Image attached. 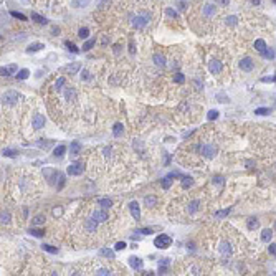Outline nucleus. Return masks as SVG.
Instances as JSON below:
<instances>
[{"label": "nucleus", "instance_id": "1", "mask_svg": "<svg viewBox=\"0 0 276 276\" xmlns=\"http://www.w3.org/2000/svg\"><path fill=\"white\" fill-rule=\"evenodd\" d=\"M17 179L14 180L17 190H18V197L20 199H27V197H32L37 194L38 190V180L35 179L33 174L27 172V170H20L17 172Z\"/></svg>", "mask_w": 276, "mask_h": 276}, {"label": "nucleus", "instance_id": "2", "mask_svg": "<svg viewBox=\"0 0 276 276\" xmlns=\"http://www.w3.org/2000/svg\"><path fill=\"white\" fill-rule=\"evenodd\" d=\"M152 22V8L141 7L129 14V25L134 30H144Z\"/></svg>", "mask_w": 276, "mask_h": 276}, {"label": "nucleus", "instance_id": "3", "mask_svg": "<svg viewBox=\"0 0 276 276\" xmlns=\"http://www.w3.org/2000/svg\"><path fill=\"white\" fill-rule=\"evenodd\" d=\"M202 208V199L200 197H187L180 199V203L177 205V210H182L183 217H192Z\"/></svg>", "mask_w": 276, "mask_h": 276}, {"label": "nucleus", "instance_id": "4", "mask_svg": "<svg viewBox=\"0 0 276 276\" xmlns=\"http://www.w3.org/2000/svg\"><path fill=\"white\" fill-rule=\"evenodd\" d=\"M199 109H200L199 104H195L192 99H185V101H182L177 106V114L179 116H185V121H194V119H197V117L192 116V114H197Z\"/></svg>", "mask_w": 276, "mask_h": 276}, {"label": "nucleus", "instance_id": "5", "mask_svg": "<svg viewBox=\"0 0 276 276\" xmlns=\"http://www.w3.org/2000/svg\"><path fill=\"white\" fill-rule=\"evenodd\" d=\"M18 99H23V96L17 91H5L2 94V106H15Z\"/></svg>", "mask_w": 276, "mask_h": 276}, {"label": "nucleus", "instance_id": "6", "mask_svg": "<svg viewBox=\"0 0 276 276\" xmlns=\"http://www.w3.org/2000/svg\"><path fill=\"white\" fill-rule=\"evenodd\" d=\"M154 245H156L157 248H169L170 245H172V238H170L169 235L162 233V235H159V236L154 240Z\"/></svg>", "mask_w": 276, "mask_h": 276}, {"label": "nucleus", "instance_id": "7", "mask_svg": "<svg viewBox=\"0 0 276 276\" xmlns=\"http://www.w3.org/2000/svg\"><path fill=\"white\" fill-rule=\"evenodd\" d=\"M89 215L93 217L94 220H98L99 223H104V222L109 220V213H108L106 208H101V210H91Z\"/></svg>", "mask_w": 276, "mask_h": 276}, {"label": "nucleus", "instance_id": "8", "mask_svg": "<svg viewBox=\"0 0 276 276\" xmlns=\"http://www.w3.org/2000/svg\"><path fill=\"white\" fill-rule=\"evenodd\" d=\"M218 253L223 256V258H228L231 256V253H233V248H231V243L227 242V240H223V242H220V245H218Z\"/></svg>", "mask_w": 276, "mask_h": 276}, {"label": "nucleus", "instance_id": "9", "mask_svg": "<svg viewBox=\"0 0 276 276\" xmlns=\"http://www.w3.org/2000/svg\"><path fill=\"white\" fill-rule=\"evenodd\" d=\"M208 69H210V73H212V74H220V73L223 71L222 61L217 60V58H212V60L208 61Z\"/></svg>", "mask_w": 276, "mask_h": 276}, {"label": "nucleus", "instance_id": "10", "mask_svg": "<svg viewBox=\"0 0 276 276\" xmlns=\"http://www.w3.org/2000/svg\"><path fill=\"white\" fill-rule=\"evenodd\" d=\"M83 172H85V162H74V164H71L68 167V174L69 175H81Z\"/></svg>", "mask_w": 276, "mask_h": 276}, {"label": "nucleus", "instance_id": "11", "mask_svg": "<svg viewBox=\"0 0 276 276\" xmlns=\"http://www.w3.org/2000/svg\"><path fill=\"white\" fill-rule=\"evenodd\" d=\"M43 126H45V116L40 114V112L33 114V117H32V128L35 131H38V129H41Z\"/></svg>", "mask_w": 276, "mask_h": 276}, {"label": "nucleus", "instance_id": "12", "mask_svg": "<svg viewBox=\"0 0 276 276\" xmlns=\"http://www.w3.org/2000/svg\"><path fill=\"white\" fill-rule=\"evenodd\" d=\"M255 68V61H253L251 58H242L240 60V69L242 71H251V69Z\"/></svg>", "mask_w": 276, "mask_h": 276}, {"label": "nucleus", "instance_id": "13", "mask_svg": "<svg viewBox=\"0 0 276 276\" xmlns=\"http://www.w3.org/2000/svg\"><path fill=\"white\" fill-rule=\"evenodd\" d=\"M81 151H83V146H81V144L78 142V141H73L71 146H69V157H73V159H74V157H78V156L81 154Z\"/></svg>", "mask_w": 276, "mask_h": 276}, {"label": "nucleus", "instance_id": "14", "mask_svg": "<svg viewBox=\"0 0 276 276\" xmlns=\"http://www.w3.org/2000/svg\"><path fill=\"white\" fill-rule=\"evenodd\" d=\"M129 208H131V215L136 222L141 220V210H139V203L137 202H131L129 203Z\"/></svg>", "mask_w": 276, "mask_h": 276}, {"label": "nucleus", "instance_id": "15", "mask_svg": "<svg viewBox=\"0 0 276 276\" xmlns=\"http://www.w3.org/2000/svg\"><path fill=\"white\" fill-rule=\"evenodd\" d=\"M152 60H154V63L157 65V66H160V68H164L165 65H167V60H165V56L162 53H154Z\"/></svg>", "mask_w": 276, "mask_h": 276}, {"label": "nucleus", "instance_id": "16", "mask_svg": "<svg viewBox=\"0 0 276 276\" xmlns=\"http://www.w3.org/2000/svg\"><path fill=\"white\" fill-rule=\"evenodd\" d=\"M255 50L258 51V53L265 55V51L268 50V46H266V41H265V40H261V38L255 40Z\"/></svg>", "mask_w": 276, "mask_h": 276}, {"label": "nucleus", "instance_id": "17", "mask_svg": "<svg viewBox=\"0 0 276 276\" xmlns=\"http://www.w3.org/2000/svg\"><path fill=\"white\" fill-rule=\"evenodd\" d=\"M0 73H2V76H10V74L17 73V65H8V66H3L0 69Z\"/></svg>", "mask_w": 276, "mask_h": 276}, {"label": "nucleus", "instance_id": "18", "mask_svg": "<svg viewBox=\"0 0 276 276\" xmlns=\"http://www.w3.org/2000/svg\"><path fill=\"white\" fill-rule=\"evenodd\" d=\"M122 134H124V126H122L121 122H116L114 128H112V136H114L116 139H119Z\"/></svg>", "mask_w": 276, "mask_h": 276}, {"label": "nucleus", "instance_id": "19", "mask_svg": "<svg viewBox=\"0 0 276 276\" xmlns=\"http://www.w3.org/2000/svg\"><path fill=\"white\" fill-rule=\"evenodd\" d=\"M129 265L132 266L134 270H141L144 263H142L141 258H137V256H131V258H129Z\"/></svg>", "mask_w": 276, "mask_h": 276}, {"label": "nucleus", "instance_id": "20", "mask_svg": "<svg viewBox=\"0 0 276 276\" xmlns=\"http://www.w3.org/2000/svg\"><path fill=\"white\" fill-rule=\"evenodd\" d=\"M144 205L147 207V210H149V208H154L156 205H157V197H154V195L146 197V199H144Z\"/></svg>", "mask_w": 276, "mask_h": 276}, {"label": "nucleus", "instance_id": "21", "mask_svg": "<svg viewBox=\"0 0 276 276\" xmlns=\"http://www.w3.org/2000/svg\"><path fill=\"white\" fill-rule=\"evenodd\" d=\"M271 238H273V230H270V228H265V230L261 231V242L268 243Z\"/></svg>", "mask_w": 276, "mask_h": 276}, {"label": "nucleus", "instance_id": "22", "mask_svg": "<svg viewBox=\"0 0 276 276\" xmlns=\"http://www.w3.org/2000/svg\"><path fill=\"white\" fill-rule=\"evenodd\" d=\"M98 205H99L101 208H106V210H108V208L112 207V200H111V199H98Z\"/></svg>", "mask_w": 276, "mask_h": 276}, {"label": "nucleus", "instance_id": "23", "mask_svg": "<svg viewBox=\"0 0 276 276\" xmlns=\"http://www.w3.org/2000/svg\"><path fill=\"white\" fill-rule=\"evenodd\" d=\"M65 83H66V80H65L63 76L61 78H58V80L55 81V85H53V89L56 91V93H60L61 89H63V86H65Z\"/></svg>", "mask_w": 276, "mask_h": 276}, {"label": "nucleus", "instance_id": "24", "mask_svg": "<svg viewBox=\"0 0 276 276\" xmlns=\"http://www.w3.org/2000/svg\"><path fill=\"white\" fill-rule=\"evenodd\" d=\"M80 68H81V63H80V61H74L73 65H69V66H68V73L69 74H76L78 71H80Z\"/></svg>", "mask_w": 276, "mask_h": 276}, {"label": "nucleus", "instance_id": "25", "mask_svg": "<svg viewBox=\"0 0 276 276\" xmlns=\"http://www.w3.org/2000/svg\"><path fill=\"white\" fill-rule=\"evenodd\" d=\"M165 15H167L170 20H174V22H175V20H179V14L174 10V8H170V7L165 8Z\"/></svg>", "mask_w": 276, "mask_h": 276}, {"label": "nucleus", "instance_id": "26", "mask_svg": "<svg viewBox=\"0 0 276 276\" xmlns=\"http://www.w3.org/2000/svg\"><path fill=\"white\" fill-rule=\"evenodd\" d=\"M32 20L37 22V23H40V25H46V23H48V20L45 18V17L38 15V14H32Z\"/></svg>", "mask_w": 276, "mask_h": 276}, {"label": "nucleus", "instance_id": "27", "mask_svg": "<svg viewBox=\"0 0 276 276\" xmlns=\"http://www.w3.org/2000/svg\"><path fill=\"white\" fill-rule=\"evenodd\" d=\"M225 25H228V27H233V25H236L238 23V17H235V15H230V17H227L225 20Z\"/></svg>", "mask_w": 276, "mask_h": 276}, {"label": "nucleus", "instance_id": "28", "mask_svg": "<svg viewBox=\"0 0 276 276\" xmlns=\"http://www.w3.org/2000/svg\"><path fill=\"white\" fill-rule=\"evenodd\" d=\"M43 48V43H32L28 48H27V51L28 53H35V51H40Z\"/></svg>", "mask_w": 276, "mask_h": 276}, {"label": "nucleus", "instance_id": "29", "mask_svg": "<svg viewBox=\"0 0 276 276\" xmlns=\"http://www.w3.org/2000/svg\"><path fill=\"white\" fill-rule=\"evenodd\" d=\"M194 185V179L192 177H183L182 179V189H190Z\"/></svg>", "mask_w": 276, "mask_h": 276}, {"label": "nucleus", "instance_id": "30", "mask_svg": "<svg viewBox=\"0 0 276 276\" xmlns=\"http://www.w3.org/2000/svg\"><path fill=\"white\" fill-rule=\"evenodd\" d=\"M99 253H101L103 256L109 258V260H116V258H114V251H111L109 248H101V251H99Z\"/></svg>", "mask_w": 276, "mask_h": 276}, {"label": "nucleus", "instance_id": "31", "mask_svg": "<svg viewBox=\"0 0 276 276\" xmlns=\"http://www.w3.org/2000/svg\"><path fill=\"white\" fill-rule=\"evenodd\" d=\"M88 3H89V0H73L71 5H73L74 8H81V7H86Z\"/></svg>", "mask_w": 276, "mask_h": 276}, {"label": "nucleus", "instance_id": "32", "mask_svg": "<svg viewBox=\"0 0 276 276\" xmlns=\"http://www.w3.org/2000/svg\"><path fill=\"white\" fill-rule=\"evenodd\" d=\"M78 37H80L81 40H85V38H88V37H89V28H88V27H83V28H80V32H78Z\"/></svg>", "mask_w": 276, "mask_h": 276}, {"label": "nucleus", "instance_id": "33", "mask_svg": "<svg viewBox=\"0 0 276 276\" xmlns=\"http://www.w3.org/2000/svg\"><path fill=\"white\" fill-rule=\"evenodd\" d=\"M258 227H260V222L256 218H250L248 220V230H256Z\"/></svg>", "mask_w": 276, "mask_h": 276}, {"label": "nucleus", "instance_id": "34", "mask_svg": "<svg viewBox=\"0 0 276 276\" xmlns=\"http://www.w3.org/2000/svg\"><path fill=\"white\" fill-rule=\"evenodd\" d=\"M96 45V38H91V40H88L85 45H83V51H88V50H91Z\"/></svg>", "mask_w": 276, "mask_h": 276}, {"label": "nucleus", "instance_id": "35", "mask_svg": "<svg viewBox=\"0 0 276 276\" xmlns=\"http://www.w3.org/2000/svg\"><path fill=\"white\" fill-rule=\"evenodd\" d=\"M270 112H271L270 108H258V109H255V114H258V116H266V114H270Z\"/></svg>", "mask_w": 276, "mask_h": 276}, {"label": "nucleus", "instance_id": "36", "mask_svg": "<svg viewBox=\"0 0 276 276\" xmlns=\"http://www.w3.org/2000/svg\"><path fill=\"white\" fill-rule=\"evenodd\" d=\"M172 177H174V175L170 174V175H167L165 179H162V187H164V189H169V187L172 185V180H170Z\"/></svg>", "mask_w": 276, "mask_h": 276}, {"label": "nucleus", "instance_id": "37", "mask_svg": "<svg viewBox=\"0 0 276 276\" xmlns=\"http://www.w3.org/2000/svg\"><path fill=\"white\" fill-rule=\"evenodd\" d=\"M65 152H66V147H65V146H58V147L53 151V154H55V157H61Z\"/></svg>", "mask_w": 276, "mask_h": 276}, {"label": "nucleus", "instance_id": "38", "mask_svg": "<svg viewBox=\"0 0 276 276\" xmlns=\"http://www.w3.org/2000/svg\"><path fill=\"white\" fill-rule=\"evenodd\" d=\"M10 213L7 212V210H3L2 212V225H7V223H10Z\"/></svg>", "mask_w": 276, "mask_h": 276}, {"label": "nucleus", "instance_id": "39", "mask_svg": "<svg viewBox=\"0 0 276 276\" xmlns=\"http://www.w3.org/2000/svg\"><path fill=\"white\" fill-rule=\"evenodd\" d=\"M183 81H185V76H183L182 73H177V74H174V83H177V85H182Z\"/></svg>", "mask_w": 276, "mask_h": 276}, {"label": "nucleus", "instance_id": "40", "mask_svg": "<svg viewBox=\"0 0 276 276\" xmlns=\"http://www.w3.org/2000/svg\"><path fill=\"white\" fill-rule=\"evenodd\" d=\"M28 69H20L18 71V74H17V80H27L28 78Z\"/></svg>", "mask_w": 276, "mask_h": 276}, {"label": "nucleus", "instance_id": "41", "mask_svg": "<svg viewBox=\"0 0 276 276\" xmlns=\"http://www.w3.org/2000/svg\"><path fill=\"white\" fill-rule=\"evenodd\" d=\"M65 45H66V48L71 51V53H78V51H80V50H78V46L74 45V43H71V41H66Z\"/></svg>", "mask_w": 276, "mask_h": 276}, {"label": "nucleus", "instance_id": "42", "mask_svg": "<svg viewBox=\"0 0 276 276\" xmlns=\"http://www.w3.org/2000/svg\"><path fill=\"white\" fill-rule=\"evenodd\" d=\"M230 212H231V208H225V210H220V212H217V213H215V217H217V218H223V217H227V215H228Z\"/></svg>", "mask_w": 276, "mask_h": 276}, {"label": "nucleus", "instance_id": "43", "mask_svg": "<svg viewBox=\"0 0 276 276\" xmlns=\"http://www.w3.org/2000/svg\"><path fill=\"white\" fill-rule=\"evenodd\" d=\"M51 213H53V217H55V218H58V217L63 215V208H61V207H55Z\"/></svg>", "mask_w": 276, "mask_h": 276}, {"label": "nucleus", "instance_id": "44", "mask_svg": "<svg viewBox=\"0 0 276 276\" xmlns=\"http://www.w3.org/2000/svg\"><path fill=\"white\" fill-rule=\"evenodd\" d=\"M33 223L35 225H41V223H45V215H38L33 218Z\"/></svg>", "mask_w": 276, "mask_h": 276}, {"label": "nucleus", "instance_id": "45", "mask_svg": "<svg viewBox=\"0 0 276 276\" xmlns=\"http://www.w3.org/2000/svg\"><path fill=\"white\" fill-rule=\"evenodd\" d=\"M43 250L48 253H58V248H53L51 245H43Z\"/></svg>", "mask_w": 276, "mask_h": 276}, {"label": "nucleus", "instance_id": "46", "mask_svg": "<svg viewBox=\"0 0 276 276\" xmlns=\"http://www.w3.org/2000/svg\"><path fill=\"white\" fill-rule=\"evenodd\" d=\"M2 154H3V156H7V157H14V156L17 154V152H15V151H12V149H3V151H2Z\"/></svg>", "mask_w": 276, "mask_h": 276}, {"label": "nucleus", "instance_id": "47", "mask_svg": "<svg viewBox=\"0 0 276 276\" xmlns=\"http://www.w3.org/2000/svg\"><path fill=\"white\" fill-rule=\"evenodd\" d=\"M263 56H265V58H270V60H273V58H274V51L271 50V48H268V50L265 51V55H263Z\"/></svg>", "mask_w": 276, "mask_h": 276}, {"label": "nucleus", "instance_id": "48", "mask_svg": "<svg viewBox=\"0 0 276 276\" xmlns=\"http://www.w3.org/2000/svg\"><path fill=\"white\" fill-rule=\"evenodd\" d=\"M207 117H208L210 121H212V119H217V117H218V112H217V111H210L208 114H207Z\"/></svg>", "mask_w": 276, "mask_h": 276}, {"label": "nucleus", "instance_id": "49", "mask_svg": "<svg viewBox=\"0 0 276 276\" xmlns=\"http://www.w3.org/2000/svg\"><path fill=\"white\" fill-rule=\"evenodd\" d=\"M30 233H32L33 236H43L45 233H43V230H30Z\"/></svg>", "mask_w": 276, "mask_h": 276}, {"label": "nucleus", "instance_id": "50", "mask_svg": "<svg viewBox=\"0 0 276 276\" xmlns=\"http://www.w3.org/2000/svg\"><path fill=\"white\" fill-rule=\"evenodd\" d=\"M12 15H14L15 18H18V20H27V17L22 15V14H18V12H12Z\"/></svg>", "mask_w": 276, "mask_h": 276}, {"label": "nucleus", "instance_id": "51", "mask_svg": "<svg viewBox=\"0 0 276 276\" xmlns=\"http://www.w3.org/2000/svg\"><path fill=\"white\" fill-rule=\"evenodd\" d=\"M215 3H218V5H222V7H227L230 3V0H215Z\"/></svg>", "mask_w": 276, "mask_h": 276}, {"label": "nucleus", "instance_id": "52", "mask_svg": "<svg viewBox=\"0 0 276 276\" xmlns=\"http://www.w3.org/2000/svg\"><path fill=\"white\" fill-rule=\"evenodd\" d=\"M268 251L271 253V255H276V243H271V245H270Z\"/></svg>", "mask_w": 276, "mask_h": 276}, {"label": "nucleus", "instance_id": "53", "mask_svg": "<svg viewBox=\"0 0 276 276\" xmlns=\"http://www.w3.org/2000/svg\"><path fill=\"white\" fill-rule=\"evenodd\" d=\"M124 248H126V243H124V242L116 243V250H124Z\"/></svg>", "mask_w": 276, "mask_h": 276}, {"label": "nucleus", "instance_id": "54", "mask_svg": "<svg viewBox=\"0 0 276 276\" xmlns=\"http://www.w3.org/2000/svg\"><path fill=\"white\" fill-rule=\"evenodd\" d=\"M101 43H103V46H106L108 43H109V38H108V35H103V40H101Z\"/></svg>", "mask_w": 276, "mask_h": 276}, {"label": "nucleus", "instance_id": "55", "mask_svg": "<svg viewBox=\"0 0 276 276\" xmlns=\"http://www.w3.org/2000/svg\"><path fill=\"white\" fill-rule=\"evenodd\" d=\"M137 233H144V235H147V233H152V230H151V228H144V230H139Z\"/></svg>", "mask_w": 276, "mask_h": 276}, {"label": "nucleus", "instance_id": "56", "mask_svg": "<svg viewBox=\"0 0 276 276\" xmlns=\"http://www.w3.org/2000/svg\"><path fill=\"white\" fill-rule=\"evenodd\" d=\"M273 2H274V3H276V0H273Z\"/></svg>", "mask_w": 276, "mask_h": 276}, {"label": "nucleus", "instance_id": "57", "mask_svg": "<svg viewBox=\"0 0 276 276\" xmlns=\"http://www.w3.org/2000/svg\"><path fill=\"white\" fill-rule=\"evenodd\" d=\"M274 230H276V225H274Z\"/></svg>", "mask_w": 276, "mask_h": 276}]
</instances>
